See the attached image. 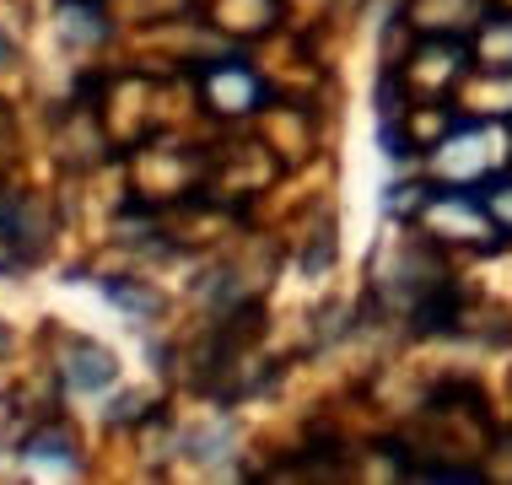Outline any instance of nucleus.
I'll return each mask as SVG.
<instances>
[{
    "label": "nucleus",
    "mask_w": 512,
    "mask_h": 485,
    "mask_svg": "<svg viewBox=\"0 0 512 485\" xmlns=\"http://www.w3.org/2000/svg\"><path fill=\"white\" fill-rule=\"evenodd\" d=\"M200 87H205V103H211L216 114H248V108L265 103V87H259V76L248 71V65H238V60L211 65V71L200 76Z\"/></svg>",
    "instance_id": "f03ea898"
},
{
    "label": "nucleus",
    "mask_w": 512,
    "mask_h": 485,
    "mask_svg": "<svg viewBox=\"0 0 512 485\" xmlns=\"http://www.w3.org/2000/svg\"><path fill=\"white\" fill-rule=\"evenodd\" d=\"M22 459L33 464V469H71L76 475V448H71V437H60V432H38V437H27L22 442Z\"/></svg>",
    "instance_id": "20e7f679"
},
{
    "label": "nucleus",
    "mask_w": 512,
    "mask_h": 485,
    "mask_svg": "<svg viewBox=\"0 0 512 485\" xmlns=\"http://www.w3.org/2000/svg\"><path fill=\"white\" fill-rule=\"evenodd\" d=\"M459 65H464V49L448 44V38H432V44H421V54H415V65H410V87H421L432 97L459 76Z\"/></svg>",
    "instance_id": "7ed1b4c3"
},
{
    "label": "nucleus",
    "mask_w": 512,
    "mask_h": 485,
    "mask_svg": "<svg viewBox=\"0 0 512 485\" xmlns=\"http://www.w3.org/2000/svg\"><path fill=\"white\" fill-rule=\"evenodd\" d=\"M480 205H486V211H491V221H496V227H512V184H491L486 194H480Z\"/></svg>",
    "instance_id": "6e6552de"
},
{
    "label": "nucleus",
    "mask_w": 512,
    "mask_h": 485,
    "mask_svg": "<svg viewBox=\"0 0 512 485\" xmlns=\"http://www.w3.org/2000/svg\"><path fill=\"white\" fill-rule=\"evenodd\" d=\"M507 151L496 141V130L486 124H453L448 135L432 146V173L442 184H475V178H486L491 168H502Z\"/></svg>",
    "instance_id": "f257e3e1"
},
{
    "label": "nucleus",
    "mask_w": 512,
    "mask_h": 485,
    "mask_svg": "<svg viewBox=\"0 0 512 485\" xmlns=\"http://www.w3.org/2000/svg\"><path fill=\"white\" fill-rule=\"evenodd\" d=\"M480 60L491 71H512V17H491L480 27Z\"/></svg>",
    "instance_id": "423d86ee"
},
{
    "label": "nucleus",
    "mask_w": 512,
    "mask_h": 485,
    "mask_svg": "<svg viewBox=\"0 0 512 485\" xmlns=\"http://www.w3.org/2000/svg\"><path fill=\"white\" fill-rule=\"evenodd\" d=\"M65 378H71V388H108L114 383V356L98 351V345H76Z\"/></svg>",
    "instance_id": "39448f33"
},
{
    "label": "nucleus",
    "mask_w": 512,
    "mask_h": 485,
    "mask_svg": "<svg viewBox=\"0 0 512 485\" xmlns=\"http://www.w3.org/2000/svg\"><path fill=\"white\" fill-rule=\"evenodd\" d=\"M65 33H71L76 44H92V38H103L108 27L98 17V6H87V0H65Z\"/></svg>",
    "instance_id": "0eeeda50"
}]
</instances>
